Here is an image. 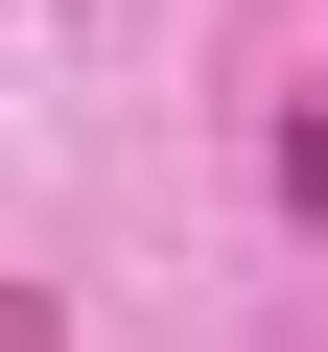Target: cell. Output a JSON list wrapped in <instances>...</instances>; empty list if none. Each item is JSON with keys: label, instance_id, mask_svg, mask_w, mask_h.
I'll use <instances>...</instances> for the list:
<instances>
[{"label": "cell", "instance_id": "6da1fadb", "mask_svg": "<svg viewBox=\"0 0 328 352\" xmlns=\"http://www.w3.org/2000/svg\"><path fill=\"white\" fill-rule=\"evenodd\" d=\"M0 352H24V329H0Z\"/></svg>", "mask_w": 328, "mask_h": 352}]
</instances>
